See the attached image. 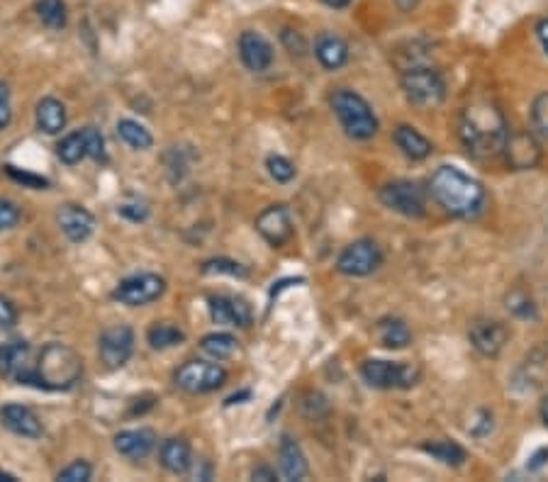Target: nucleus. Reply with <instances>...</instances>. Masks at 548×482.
Here are the masks:
<instances>
[{
  "instance_id": "3",
  "label": "nucleus",
  "mask_w": 548,
  "mask_h": 482,
  "mask_svg": "<svg viewBox=\"0 0 548 482\" xmlns=\"http://www.w3.org/2000/svg\"><path fill=\"white\" fill-rule=\"evenodd\" d=\"M84 375L81 355L66 344H47L40 354V364L34 371L27 368L17 382L34 385L44 390H68L74 388Z\"/></svg>"
},
{
  "instance_id": "33",
  "label": "nucleus",
  "mask_w": 548,
  "mask_h": 482,
  "mask_svg": "<svg viewBox=\"0 0 548 482\" xmlns=\"http://www.w3.org/2000/svg\"><path fill=\"white\" fill-rule=\"evenodd\" d=\"M266 169H269L270 178L278 180V183H287V180L296 178V163L287 161L286 156H278V153H273V156L266 159Z\"/></svg>"
},
{
  "instance_id": "46",
  "label": "nucleus",
  "mask_w": 548,
  "mask_h": 482,
  "mask_svg": "<svg viewBox=\"0 0 548 482\" xmlns=\"http://www.w3.org/2000/svg\"><path fill=\"white\" fill-rule=\"evenodd\" d=\"M536 37H539L541 47H544V51L548 54V17L539 20V25H536Z\"/></svg>"
},
{
  "instance_id": "13",
  "label": "nucleus",
  "mask_w": 548,
  "mask_h": 482,
  "mask_svg": "<svg viewBox=\"0 0 548 482\" xmlns=\"http://www.w3.org/2000/svg\"><path fill=\"white\" fill-rule=\"evenodd\" d=\"M256 232H259L270 246H276V249L286 246L287 241L293 239V234H296L290 210H287L286 205H270V207H266V210L256 217Z\"/></svg>"
},
{
  "instance_id": "22",
  "label": "nucleus",
  "mask_w": 548,
  "mask_h": 482,
  "mask_svg": "<svg viewBox=\"0 0 548 482\" xmlns=\"http://www.w3.org/2000/svg\"><path fill=\"white\" fill-rule=\"evenodd\" d=\"M393 139H395L397 149L405 153L407 159L412 161L427 159V156H431V152H434V146H431L429 139H427L422 132H417L414 127H410V125H400V127L393 132Z\"/></svg>"
},
{
  "instance_id": "7",
  "label": "nucleus",
  "mask_w": 548,
  "mask_h": 482,
  "mask_svg": "<svg viewBox=\"0 0 548 482\" xmlns=\"http://www.w3.org/2000/svg\"><path fill=\"white\" fill-rule=\"evenodd\" d=\"M380 203L410 220H420L427 212L424 190L412 180H393L388 186L380 188Z\"/></svg>"
},
{
  "instance_id": "47",
  "label": "nucleus",
  "mask_w": 548,
  "mask_h": 482,
  "mask_svg": "<svg viewBox=\"0 0 548 482\" xmlns=\"http://www.w3.org/2000/svg\"><path fill=\"white\" fill-rule=\"evenodd\" d=\"M395 3H397V8L402 10V13H410L412 8H417V3H420V0H395Z\"/></svg>"
},
{
  "instance_id": "4",
  "label": "nucleus",
  "mask_w": 548,
  "mask_h": 482,
  "mask_svg": "<svg viewBox=\"0 0 548 482\" xmlns=\"http://www.w3.org/2000/svg\"><path fill=\"white\" fill-rule=\"evenodd\" d=\"M331 108H334V115L351 139L366 142V139H373L378 135V118L373 115L366 98H361L354 91H346V88L337 91L331 95Z\"/></svg>"
},
{
  "instance_id": "23",
  "label": "nucleus",
  "mask_w": 548,
  "mask_h": 482,
  "mask_svg": "<svg viewBox=\"0 0 548 482\" xmlns=\"http://www.w3.org/2000/svg\"><path fill=\"white\" fill-rule=\"evenodd\" d=\"M30 361V344L27 341H10L0 346V378H20L27 371Z\"/></svg>"
},
{
  "instance_id": "28",
  "label": "nucleus",
  "mask_w": 548,
  "mask_h": 482,
  "mask_svg": "<svg viewBox=\"0 0 548 482\" xmlns=\"http://www.w3.org/2000/svg\"><path fill=\"white\" fill-rule=\"evenodd\" d=\"M146 338H149L152 348L164 351V348L181 346L186 341V331L176 327V324H171V321H156L152 329L146 331Z\"/></svg>"
},
{
  "instance_id": "19",
  "label": "nucleus",
  "mask_w": 548,
  "mask_h": 482,
  "mask_svg": "<svg viewBox=\"0 0 548 482\" xmlns=\"http://www.w3.org/2000/svg\"><path fill=\"white\" fill-rule=\"evenodd\" d=\"M156 446V434L152 429H129V432H119L115 436V451L119 456L132 458V460H142Z\"/></svg>"
},
{
  "instance_id": "10",
  "label": "nucleus",
  "mask_w": 548,
  "mask_h": 482,
  "mask_svg": "<svg viewBox=\"0 0 548 482\" xmlns=\"http://www.w3.org/2000/svg\"><path fill=\"white\" fill-rule=\"evenodd\" d=\"M380 263H383V254H380L378 244L373 239H358L341 251L337 271L351 276V278H363V276H371Z\"/></svg>"
},
{
  "instance_id": "26",
  "label": "nucleus",
  "mask_w": 548,
  "mask_h": 482,
  "mask_svg": "<svg viewBox=\"0 0 548 482\" xmlns=\"http://www.w3.org/2000/svg\"><path fill=\"white\" fill-rule=\"evenodd\" d=\"M376 334H378L380 346L390 348V351H400V348L410 346V341H412V331H410V327H407L402 320H395V317L378 321Z\"/></svg>"
},
{
  "instance_id": "18",
  "label": "nucleus",
  "mask_w": 548,
  "mask_h": 482,
  "mask_svg": "<svg viewBox=\"0 0 548 482\" xmlns=\"http://www.w3.org/2000/svg\"><path fill=\"white\" fill-rule=\"evenodd\" d=\"M0 422H3V426L8 432L17 434V436H25V439H40L44 434L40 416L34 415L30 407L15 405V402H10V405L0 409Z\"/></svg>"
},
{
  "instance_id": "9",
  "label": "nucleus",
  "mask_w": 548,
  "mask_h": 482,
  "mask_svg": "<svg viewBox=\"0 0 548 482\" xmlns=\"http://www.w3.org/2000/svg\"><path fill=\"white\" fill-rule=\"evenodd\" d=\"M363 381L371 388L393 390V388H412L420 372L407 364H393V361H366L361 368Z\"/></svg>"
},
{
  "instance_id": "24",
  "label": "nucleus",
  "mask_w": 548,
  "mask_h": 482,
  "mask_svg": "<svg viewBox=\"0 0 548 482\" xmlns=\"http://www.w3.org/2000/svg\"><path fill=\"white\" fill-rule=\"evenodd\" d=\"M314 57L329 71H337L349 61V44L337 37V34H322L317 44H314Z\"/></svg>"
},
{
  "instance_id": "44",
  "label": "nucleus",
  "mask_w": 548,
  "mask_h": 482,
  "mask_svg": "<svg viewBox=\"0 0 548 482\" xmlns=\"http://www.w3.org/2000/svg\"><path fill=\"white\" fill-rule=\"evenodd\" d=\"M278 478L276 475V470L269 466H259V468H253V473H252V480H261V482H273Z\"/></svg>"
},
{
  "instance_id": "45",
  "label": "nucleus",
  "mask_w": 548,
  "mask_h": 482,
  "mask_svg": "<svg viewBox=\"0 0 548 482\" xmlns=\"http://www.w3.org/2000/svg\"><path fill=\"white\" fill-rule=\"evenodd\" d=\"M546 460H548V449H539L532 458H529V470H539V468L546 466Z\"/></svg>"
},
{
  "instance_id": "32",
  "label": "nucleus",
  "mask_w": 548,
  "mask_h": 482,
  "mask_svg": "<svg viewBox=\"0 0 548 482\" xmlns=\"http://www.w3.org/2000/svg\"><path fill=\"white\" fill-rule=\"evenodd\" d=\"M37 15L49 30H64L68 20L66 3L64 0H40L37 3Z\"/></svg>"
},
{
  "instance_id": "15",
  "label": "nucleus",
  "mask_w": 548,
  "mask_h": 482,
  "mask_svg": "<svg viewBox=\"0 0 548 482\" xmlns=\"http://www.w3.org/2000/svg\"><path fill=\"white\" fill-rule=\"evenodd\" d=\"M507 163L515 171H526L534 169L541 161V146L536 142V136L526 135V132H515V135L507 136L505 152Z\"/></svg>"
},
{
  "instance_id": "39",
  "label": "nucleus",
  "mask_w": 548,
  "mask_h": 482,
  "mask_svg": "<svg viewBox=\"0 0 548 482\" xmlns=\"http://www.w3.org/2000/svg\"><path fill=\"white\" fill-rule=\"evenodd\" d=\"M20 222V207L15 203H10L5 197H0V232L13 229Z\"/></svg>"
},
{
  "instance_id": "36",
  "label": "nucleus",
  "mask_w": 548,
  "mask_h": 482,
  "mask_svg": "<svg viewBox=\"0 0 548 482\" xmlns=\"http://www.w3.org/2000/svg\"><path fill=\"white\" fill-rule=\"evenodd\" d=\"M91 475H93V468L88 466L85 460H74L71 466L64 468V470L57 475V480H61V482H88V480H91Z\"/></svg>"
},
{
  "instance_id": "31",
  "label": "nucleus",
  "mask_w": 548,
  "mask_h": 482,
  "mask_svg": "<svg viewBox=\"0 0 548 482\" xmlns=\"http://www.w3.org/2000/svg\"><path fill=\"white\" fill-rule=\"evenodd\" d=\"M57 153H59V159L64 161V163H68V166H74L78 161H84L85 156H88L84 129H81V132H71V135L64 136L59 142V146H57Z\"/></svg>"
},
{
  "instance_id": "6",
  "label": "nucleus",
  "mask_w": 548,
  "mask_h": 482,
  "mask_svg": "<svg viewBox=\"0 0 548 482\" xmlns=\"http://www.w3.org/2000/svg\"><path fill=\"white\" fill-rule=\"evenodd\" d=\"M227 381V371L212 361H188L176 371V385L190 395H205L219 390Z\"/></svg>"
},
{
  "instance_id": "14",
  "label": "nucleus",
  "mask_w": 548,
  "mask_h": 482,
  "mask_svg": "<svg viewBox=\"0 0 548 482\" xmlns=\"http://www.w3.org/2000/svg\"><path fill=\"white\" fill-rule=\"evenodd\" d=\"M57 222H59V229L66 234L68 241H74V244L85 241V239L93 234L95 229L93 215L85 210L84 205L76 203L61 205L59 212H57Z\"/></svg>"
},
{
  "instance_id": "1",
  "label": "nucleus",
  "mask_w": 548,
  "mask_h": 482,
  "mask_svg": "<svg viewBox=\"0 0 548 482\" xmlns=\"http://www.w3.org/2000/svg\"><path fill=\"white\" fill-rule=\"evenodd\" d=\"M509 127L498 105L492 102H473L461 115L458 139L473 159L488 161L505 152Z\"/></svg>"
},
{
  "instance_id": "42",
  "label": "nucleus",
  "mask_w": 548,
  "mask_h": 482,
  "mask_svg": "<svg viewBox=\"0 0 548 482\" xmlns=\"http://www.w3.org/2000/svg\"><path fill=\"white\" fill-rule=\"evenodd\" d=\"M17 324V310L8 297L0 295V331L13 329Z\"/></svg>"
},
{
  "instance_id": "20",
  "label": "nucleus",
  "mask_w": 548,
  "mask_h": 482,
  "mask_svg": "<svg viewBox=\"0 0 548 482\" xmlns=\"http://www.w3.org/2000/svg\"><path fill=\"white\" fill-rule=\"evenodd\" d=\"M278 466H280V475L286 480H305L310 468H307V458H305L300 443H297L293 436H283L280 439V453H278Z\"/></svg>"
},
{
  "instance_id": "5",
  "label": "nucleus",
  "mask_w": 548,
  "mask_h": 482,
  "mask_svg": "<svg viewBox=\"0 0 548 482\" xmlns=\"http://www.w3.org/2000/svg\"><path fill=\"white\" fill-rule=\"evenodd\" d=\"M402 91L405 98L420 110H431L438 108L444 98H446V83L438 71L429 66H414L407 68L402 74Z\"/></svg>"
},
{
  "instance_id": "27",
  "label": "nucleus",
  "mask_w": 548,
  "mask_h": 482,
  "mask_svg": "<svg viewBox=\"0 0 548 482\" xmlns=\"http://www.w3.org/2000/svg\"><path fill=\"white\" fill-rule=\"evenodd\" d=\"M422 451L424 453H429L431 458H437L438 463H444V466H451V468L464 466L465 458H468L464 446H458L455 441H446V439L422 443Z\"/></svg>"
},
{
  "instance_id": "50",
  "label": "nucleus",
  "mask_w": 548,
  "mask_h": 482,
  "mask_svg": "<svg viewBox=\"0 0 548 482\" xmlns=\"http://www.w3.org/2000/svg\"><path fill=\"white\" fill-rule=\"evenodd\" d=\"M0 482H15V475L3 473V470H0Z\"/></svg>"
},
{
  "instance_id": "48",
  "label": "nucleus",
  "mask_w": 548,
  "mask_h": 482,
  "mask_svg": "<svg viewBox=\"0 0 548 482\" xmlns=\"http://www.w3.org/2000/svg\"><path fill=\"white\" fill-rule=\"evenodd\" d=\"M322 3H324V5H329V8L341 10V8H346V5H349L351 0H322Z\"/></svg>"
},
{
  "instance_id": "16",
  "label": "nucleus",
  "mask_w": 548,
  "mask_h": 482,
  "mask_svg": "<svg viewBox=\"0 0 548 482\" xmlns=\"http://www.w3.org/2000/svg\"><path fill=\"white\" fill-rule=\"evenodd\" d=\"M208 302H210L212 321L219 327H249L252 324V307L246 305L242 297L212 295Z\"/></svg>"
},
{
  "instance_id": "12",
  "label": "nucleus",
  "mask_w": 548,
  "mask_h": 482,
  "mask_svg": "<svg viewBox=\"0 0 548 482\" xmlns=\"http://www.w3.org/2000/svg\"><path fill=\"white\" fill-rule=\"evenodd\" d=\"M468 338H471L473 348L485 358H498L502 354V348L509 341V329L498 320L490 317H478L471 321L468 327Z\"/></svg>"
},
{
  "instance_id": "41",
  "label": "nucleus",
  "mask_w": 548,
  "mask_h": 482,
  "mask_svg": "<svg viewBox=\"0 0 548 482\" xmlns=\"http://www.w3.org/2000/svg\"><path fill=\"white\" fill-rule=\"evenodd\" d=\"M13 122V102H10V88L8 83L0 81V132L10 127Z\"/></svg>"
},
{
  "instance_id": "29",
  "label": "nucleus",
  "mask_w": 548,
  "mask_h": 482,
  "mask_svg": "<svg viewBox=\"0 0 548 482\" xmlns=\"http://www.w3.org/2000/svg\"><path fill=\"white\" fill-rule=\"evenodd\" d=\"M118 136L129 149H137V152H146L154 145L152 132L144 127V125H139V122H135V119H119Z\"/></svg>"
},
{
  "instance_id": "30",
  "label": "nucleus",
  "mask_w": 548,
  "mask_h": 482,
  "mask_svg": "<svg viewBox=\"0 0 548 482\" xmlns=\"http://www.w3.org/2000/svg\"><path fill=\"white\" fill-rule=\"evenodd\" d=\"M200 348H203V354L210 355L212 361H225V358H229V355L236 354L239 341H236L232 334L215 331V334H208V337H203V341H200Z\"/></svg>"
},
{
  "instance_id": "25",
  "label": "nucleus",
  "mask_w": 548,
  "mask_h": 482,
  "mask_svg": "<svg viewBox=\"0 0 548 482\" xmlns=\"http://www.w3.org/2000/svg\"><path fill=\"white\" fill-rule=\"evenodd\" d=\"M37 127L44 135H59L66 127V108L57 98H44L37 105Z\"/></svg>"
},
{
  "instance_id": "38",
  "label": "nucleus",
  "mask_w": 548,
  "mask_h": 482,
  "mask_svg": "<svg viewBox=\"0 0 548 482\" xmlns=\"http://www.w3.org/2000/svg\"><path fill=\"white\" fill-rule=\"evenodd\" d=\"M85 136V146H88V156H93L95 161L105 159V139L95 127H85L84 129Z\"/></svg>"
},
{
  "instance_id": "43",
  "label": "nucleus",
  "mask_w": 548,
  "mask_h": 482,
  "mask_svg": "<svg viewBox=\"0 0 548 482\" xmlns=\"http://www.w3.org/2000/svg\"><path fill=\"white\" fill-rule=\"evenodd\" d=\"M118 212L122 215V217H127V220H132V222H144L146 217H149V207L142 203H125V205H119Z\"/></svg>"
},
{
  "instance_id": "17",
  "label": "nucleus",
  "mask_w": 548,
  "mask_h": 482,
  "mask_svg": "<svg viewBox=\"0 0 548 482\" xmlns=\"http://www.w3.org/2000/svg\"><path fill=\"white\" fill-rule=\"evenodd\" d=\"M239 57H242L249 71L261 74L273 64V47L263 34L242 32V37H239Z\"/></svg>"
},
{
  "instance_id": "8",
  "label": "nucleus",
  "mask_w": 548,
  "mask_h": 482,
  "mask_svg": "<svg viewBox=\"0 0 548 482\" xmlns=\"http://www.w3.org/2000/svg\"><path fill=\"white\" fill-rule=\"evenodd\" d=\"M166 293V280L156 273H139L132 278H125L119 283L112 297L129 307H144L156 302Z\"/></svg>"
},
{
  "instance_id": "21",
  "label": "nucleus",
  "mask_w": 548,
  "mask_h": 482,
  "mask_svg": "<svg viewBox=\"0 0 548 482\" xmlns=\"http://www.w3.org/2000/svg\"><path fill=\"white\" fill-rule=\"evenodd\" d=\"M161 466L166 468L169 473L173 475H183L190 470L193 466V456H190V446H188L186 439H166L161 443L159 451Z\"/></svg>"
},
{
  "instance_id": "34",
  "label": "nucleus",
  "mask_w": 548,
  "mask_h": 482,
  "mask_svg": "<svg viewBox=\"0 0 548 482\" xmlns=\"http://www.w3.org/2000/svg\"><path fill=\"white\" fill-rule=\"evenodd\" d=\"M534 132L548 142V93H541L532 105Z\"/></svg>"
},
{
  "instance_id": "11",
  "label": "nucleus",
  "mask_w": 548,
  "mask_h": 482,
  "mask_svg": "<svg viewBox=\"0 0 548 482\" xmlns=\"http://www.w3.org/2000/svg\"><path fill=\"white\" fill-rule=\"evenodd\" d=\"M135 351V331L129 329L127 324H115L101 334L98 341V355H101V364L108 371H118L122 365L132 358Z\"/></svg>"
},
{
  "instance_id": "35",
  "label": "nucleus",
  "mask_w": 548,
  "mask_h": 482,
  "mask_svg": "<svg viewBox=\"0 0 548 482\" xmlns=\"http://www.w3.org/2000/svg\"><path fill=\"white\" fill-rule=\"evenodd\" d=\"M203 273H227V276H234V278H246V276H249V271H246L242 263L229 261V259H212V261H205Z\"/></svg>"
},
{
  "instance_id": "37",
  "label": "nucleus",
  "mask_w": 548,
  "mask_h": 482,
  "mask_svg": "<svg viewBox=\"0 0 548 482\" xmlns=\"http://www.w3.org/2000/svg\"><path fill=\"white\" fill-rule=\"evenodd\" d=\"M507 307L517 314V317H534V305L529 297L524 295L522 290H515L512 295H507Z\"/></svg>"
},
{
  "instance_id": "49",
  "label": "nucleus",
  "mask_w": 548,
  "mask_h": 482,
  "mask_svg": "<svg viewBox=\"0 0 548 482\" xmlns=\"http://www.w3.org/2000/svg\"><path fill=\"white\" fill-rule=\"evenodd\" d=\"M539 415H541V422H544V426H546V429H548V395H546V398H544V402H541Z\"/></svg>"
},
{
  "instance_id": "40",
  "label": "nucleus",
  "mask_w": 548,
  "mask_h": 482,
  "mask_svg": "<svg viewBox=\"0 0 548 482\" xmlns=\"http://www.w3.org/2000/svg\"><path fill=\"white\" fill-rule=\"evenodd\" d=\"M8 176L17 183H25L27 188H34V190H44L49 186V180L42 176H34V173H25V171H17L15 166H8Z\"/></svg>"
},
{
  "instance_id": "2",
  "label": "nucleus",
  "mask_w": 548,
  "mask_h": 482,
  "mask_svg": "<svg viewBox=\"0 0 548 482\" xmlns=\"http://www.w3.org/2000/svg\"><path fill=\"white\" fill-rule=\"evenodd\" d=\"M431 197L437 200L448 215L454 217H478L485 207V188L481 180L465 176L464 171L455 169V166H441L434 171V176L429 180Z\"/></svg>"
}]
</instances>
